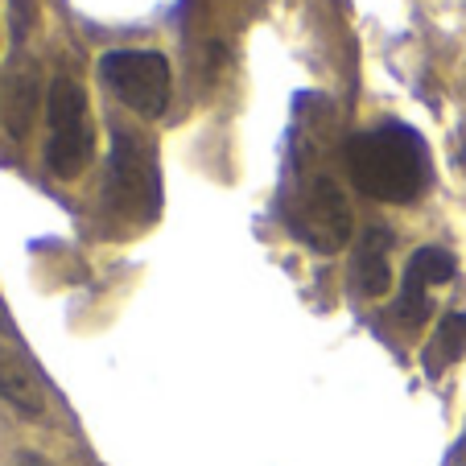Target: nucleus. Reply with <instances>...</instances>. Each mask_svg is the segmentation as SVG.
Segmentation results:
<instances>
[{
  "label": "nucleus",
  "instance_id": "nucleus-2",
  "mask_svg": "<svg viewBox=\"0 0 466 466\" xmlns=\"http://www.w3.org/2000/svg\"><path fill=\"white\" fill-rule=\"evenodd\" d=\"M46 120H50V137H46V166L54 177H79L96 157V128H91V107L87 91L75 75L58 71L46 96Z\"/></svg>",
  "mask_w": 466,
  "mask_h": 466
},
{
  "label": "nucleus",
  "instance_id": "nucleus-8",
  "mask_svg": "<svg viewBox=\"0 0 466 466\" xmlns=\"http://www.w3.org/2000/svg\"><path fill=\"white\" fill-rule=\"evenodd\" d=\"M388 252H392V231L388 228H368L355 248V289L363 298H384L388 285H392V264H388Z\"/></svg>",
  "mask_w": 466,
  "mask_h": 466
},
{
  "label": "nucleus",
  "instance_id": "nucleus-10",
  "mask_svg": "<svg viewBox=\"0 0 466 466\" xmlns=\"http://www.w3.org/2000/svg\"><path fill=\"white\" fill-rule=\"evenodd\" d=\"M21 466H42V462H37V458H25V462H21Z\"/></svg>",
  "mask_w": 466,
  "mask_h": 466
},
{
  "label": "nucleus",
  "instance_id": "nucleus-7",
  "mask_svg": "<svg viewBox=\"0 0 466 466\" xmlns=\"http://www.w3.org/2000/svg\"><path fill=\"white\" fill-rule=\"evenodd\" d=\"M0 400L13 405L21 417H42L46 413V392H42L37 371L25 363V355H17L5 343H0Z\"/></svg>",
  "mask_w": 466,
  "mask_h": 466
},
{
  "label": "nucleus",
  "instance_id": "nucleus-3",
  "mask_svg": "<svg viewBox=\"0 0 466 466\" xmlns=\"http://www.w3.org/2000/svg\"><path fill=\"white\" fill-rule=\"evenodd\" d=\"M289 228L293 236H301L314 252H339L351 244L355 236V215L351 203L343 198L339 182L330 174H314L298 186V194L289 198Z\"/></svg>",
  "mask_w": 466,
  "mask_h": 466
},
{
  "label": "nucleus",
  "instance_id": "nucleus-5",
  "mask_svg": "<svg viewBox=\"0 0 466 466\" xmlns=\"http://www.w3.org/2000/svg\"><path fill=\"white\" fill-rule=\"evenodd\" d=\"M107 203L120 211H141L153 215L161 203V182H157V161H153V145L141 132H128L112 124V153H107V182H104Z\"/></svg>",
  "mask_w": 466,
  "mask_h": 466
},
{
  "label": "nucleus",
  "instance_id": "nucleus-1",
  "mask_svg": "<svg viewBox=\"0 0 466 466\" xmlns=\"http://www.w3.org/2000/svg\"><path fill=\"white\" fill-rule=\"evenodd\" d=\"M347 169L376 203H417L433 177L430 149L409 124H380L347 141Z\"/></svg>",
  "mask_w": 466,
  "mask_h": 466
},
{
  "label": "nucleus",
  "instance_id": "nucleus-9",
  "mask_svg": "<svg viewBox=\"0 0 466 466\" xmlns=\"http://www.w3.org/2000/svg\"><path fill=\"white\" fill-rule=\"evenodd\" d=\"M462 355H466V309H454V314H446L438 322V330H433L430 347L421 355V368H425V376H441Z\"/></svg>",
  "mask_w": 466,
  "mask_h": 466
},
{
  "label": "nucleus",
  "instance_id": "nucleus-6",
  "mask_svg": "<svg viewBox=\"0 0 466 466\" xmlns=\"http://www.w3.org/2000/svg\"><path fill=\"white\" fill-rule=\"evenodd\" d=\"M454 277V256L446 248H417L405 264V277H400V293H396V309L409 326H421L433 309L430 289L433 285H446Z\"/></svg>",
  "mask_w": 466,
  "mask_h": 466
},
{
  "label": "nucleus",
  "instance_id": "nucleus-11",
  "mask_svg": "<svg viewBox=\"0 0 466 466\" xmlns=\"http://www.w3.org/2000/svg\"><path fill=\"white\" fill-rule=\"evenodd\" d=\"M458 466H466V450H462V458H458Z\"/></svg>",
  "mask_w": 466,
  "mask_h": 466
},
{
  "label": "nucleus",
  "instance_id": "nucleus-4",
  "mask_svg": "<svg viewBox=\"0 0 466 466\" xmlns=\"http://www.w3.org/2000/svg\"><path fill=\"white\" fill-rule=\"evenodd\" d=\"M104 87L145 120H157L169 107V62L161 50H107L99 58Z\"/></svg>",
  "mask_w": 466,
  "mask_h": 466
}]
</instances>
